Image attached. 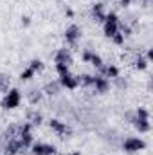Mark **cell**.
Returning <instances> with one entry per match:
<instances>
[{
  "label": "cell",
  "mask_w": 153,
  "mask_h": 155,
  "mask_svg": "<svg viewBox=\"0 0 153 155\" xmlns=\"http://www.w3.org/2000/svg\"><path fill=\"white\" fill-rule=\"evenodd\" d=\"M20 99H22L20 90L13 88V90H9V92L5 94V97L2 99V107H4L5 110H13V108H16V107L20 105Z\"/></svg>",
  "instance_id": "1"
},
{
  "label": "cell",
  "mask_w": 153,
  "mask_h": 155,
  "mask_svg": "<svg viewBox=\"0 0 153 155\" xmlns=\"http://www.w3.org/2000/svg\"><path fill=\"white\" fill-rule=\"evenodd\" d=\"M144 141L142 139H139V137H128V139H124V143H122V150L126 152V153H135V152H139V150H144Z\"/></svg>",
  "instance_id": "2"
},
{
  "label": "cell",
  "mask_w": 153,
  "mask_h": 155,
  "mask_svg": "<svg viewBox=\"0 0 153 155\" xmlns=\"http://www.w3.org/2000/svg\"><path fill=\"white\" fill-rule=\"evenodd\" d=\"M49 126H50L58 135H61V137H65V135L70 134V128H69L65 123H61L60 119H50V121H49Z\"/></svg>",
  "instance_id": "3"
},
{
  "label": "cell",
  "mask_w": 153,
  "mask_h": 155,
  "mask_svg": "<svg viewBox=\"0 0 153 155\" xmlns=\"http://www.w3.org/2000/svg\"><path fill=\"white\" fill-rule=\"evenodd\" d=\"M60 85L65 87V88H76L77 85H79V78L72 76L70 72H65V74L60 76Z\"/></svg>",
  "instance_id": "4"
},
{
  "label": "cell",
  "mask_w": 153,
  "mask_h": 155,
  "mask_svg": "<svg viewBox=\"0 0 153 155\" xmlns=\"http://www.w3.org/2000/svg\"><path fill=\"white\" fill-rule=\"evenodd\" d=\"M79 36H81V29H79L77 25L67 27V31H65V40H67L69 43H76Z\"/></svg>",
  "instance_id": "5"
},
{
  "label": "cell",
  "mask_w": 153,
  "mask_h": 155,
  "mask_svg": "<svg viewBox=\"0 0 153 155\" xmlns=\"http://www.w3.org/2000/svg\"><path fill=\"white\" fill-rule=\"evenodd\" d=\"M54 146H50V144H34L33 146V153L34 155H52L54 153Z\"/></svg>",
  "instance_id": "6"
},
{
  "label": "cell",
  "mask_w": 153,
  "mask_h": 155,
  "mask_svg": "<svg viewBox=\"0 0 153 155\" xmlns=\"http://www.w3.org/2000/svg\"><path fill=\"white\" fill-rule=\"evenodd\" d=\"M83 60H86V61H90L94 67H97V69H101L103 67V60L97 56V54H94V52H90V51H86L85 54H83Z\"/></svg>",
  "instance_id": "7"
},
{
  "label": "cell",
  "mask_w": 153,
  "mask_h": 155,
  "mask_svg": "<svg viewBox=\"0 0 153 155\" xmlns=\"http://www.w3.org/2000/svg\"><path fill=\"white\" fill-rule=\"evenodd\" d=\"M132 123H133V126H135L139 132H148V130H150V121H148V119L133 117V119H132Z\"/></svg>",
  "instance_id": "8"
},
{
  "label": "cell",
  "mask_w": 153,
  "mask_h": 155,
  "mask_svg": "<svg viewBox=\"0 0 153 155\" xmlns=\"http://www.w3.org/2000/svg\"><path fill=\"white\" fill-rule=\"evenodd\" d=\"M92 85L96 87L97 92H106V88H108V81H106V78H103V76H96Z\"/></svg>",
  "instance_id": "9"
},
{
  "label": "cell",
  "mask_w": 153,
  "mask_h": 155,
  "mask_svg": "<svg viewBox=\"0 0 153 155\" xmlns=\"http://www.w3.org/2000/svg\"><path fill=\"white\" fill-rule=\"evenodd\" d=\"M22 148H24L22 141H15V139H9V143H7V146H5V152H7V153H18Z\"/></svg>",
  "instance_id": "10"
},
{
  "label": "cell",
  "mask_w": 153,
  "mask_h": 155,
  "mask_svg": "<svg viewBox=\"0 0 153 155\" xmlns=\"http://www.w3.org/2000/svg\"><path fill=\"white\" fill-rule=\"evenodd\" d=\"M117 25H119V22H110V20H105V35L108 36V38H112L114 35H117L119 31H117Z\"/></svg>",
  "instance_id": "11"
},
{
  "label": "cell",
  "mask_w": 153,
  "mask_h": 155,
  "mask_svg": "<svg viewBox=\"0 0 153 155\" xmlns=\"http://www.w3.org/2000/svg\"><path fill=\"white\" fill-rule=\"evenodd\" d=\"M56 63H70V54L67 52V49H60L56 52Z\"/></svg>",
  "instance_id": "12"
},
{
  "label": "cell",
  "mask_w": 153,
  "mask_h": 155,
  "mask_svg": "<svg viewBox=\"0 0 153 155\" xmlns=\"http://www.w3.org/2000/svg\"><path fill=\"white\" fill-rule=\"evenodd\" d=\"M101 71H103V74L108 78H117L119 76V71H117V67L114 65H106V67H101Z\"/></svg>",
  "instance_id": "13"
},
{
  "label": "cell",
  "mask_w": 153,
  "mask_h": 155,
  "mask_svg": "<svg viewBox=\"0 0 153 155\" xmlns=\"http://www.w3.org/2000/svg\"><path fill=\"white\" fill-rule=\"evenodd\" d=\"M92 13H94V16L97 18V20H105V13H103V4H96L94 7H92Z\"/></svg>",
  "instance_id": "14"
},
{
  "label": "cell",
  "mask_w": 153,
  "mask_h": 155,
  "mask_svg": "<svg viewBox=\"0 0 153 155\" xmlns=\"http://www.w3.org/2000/svg\"><path fill=\"white\" fill-rule=\"evenodd\" d=\"M45 94H49V96H54V94H58V90H60V85L58 83H49V85H45Z\"/></svg>",
  "instance_id": "15"
},
{
  "label": "cell",
  "mask_w": 153,
  "mask_h": 155,
  "mask_svg": "<svg viewBox=\"0 0 153 155\" xmlns=\"http://www.w3.org/2000/svg\"><path fill=\"white\" fill-rule=\"evenodd\" d=\"M135 67H137L139 71H144V69L148 67V60H146V58H142V56H139V58L135 60Z\"/></svg>",
  "instance_id": "16"
},
{
  "label": "cell",
  "mask_w": 153,
  "mask_h": 155,
  "mask_svg": "<svg viewBox=\"0 0 153 155\" xmlns=\"http://www.w3.org/2000/svg\"><path fill=\"white\" fill-rule=\"evenodd\" d=\"M33 76H34V71H33L31 67H27L25 71H22V72H20V79H22V81H24V79H31Z\"/></svg>",
  "instance_id": "17"
},
{
  "label": "cell",
  "mask_w": 153,
  "mask_h": 155,
  "mask_svg": "<svg viewBox=\"0 0 153 155\" xmlns=\"http://www.w3.org/2000/svg\"><path fill=\"white\" fill-rule=\"evenodd\" d=\"M56 71L60 72V76L65 74V72H69V63H56Z\"/></svg>",
  "instance_id": "18"
},
{
  "label": "cell",
  "mask_w": 153,
  "mask_h": 155,
  "mask_svg": "<svg viewBox=\"0 0 153 155\" xmlns=\"http://www.w3.org/2000/svg\"><path fill=\"white\" fill-rule=\"evenodd\" d=\"M29 119H31V124H41V121H43L41 114H31Z\"/></svg>",
  "instance_id": "19"
},
{
  "label": "cell",
  "mask_w": 153,
  "mask_h": 155,
  "mask_svg": "<svg viewBox=\"0 0 153 155\" xmlns=\"http://www.w3.org/2000/svg\"><path fill=\"white\" fill-rule=\"evenodd\" d=\"M29 67H31V69H33V71H34V72H36V71H41V69H43V63H41V61H40V60H33V61H31V65H29Z\"/></svg>",
  "instance_id": "20"
},
{
  "label": "cell",
  "mask_w": 153,
  "mask_h": 155,
  "mask_svg": "<svg viewBox=\"0 0 153 155\" xmlns=\"http://www.w3.org/2000/svg\"><path fill=\"white\" fill-rule=\"evenodd\" d=\"M112 40H114L115 43H122V41H124V35L117 33V35H114V36H112Z\"/></svg>",
  "instance_id": "21"
},
{
  "label": "cell",
  "mask_w": 153,
  "mask_h": 155,
  "mask_svg": "<svg viewBox=\"0 0 153 155\" xmlns=\"http://www.w3.org/2000/svg\"><path fill=\"white\" fill-rule=\"evenodd\" d=\"M137 117L148 119V110H146V108H139V110H137Z\"/></svg>",
  "instance_id": "22"
},
{
  "label": "cell",
  "mask_w": 153,
  "mask_h": 155,
  "mask_svg": "<svg viewBox=\"0 0 153 155\" xmlns=\"http://www.w3.org/2000/svg\"><path fill=\"white\" fill-rule=\"evenodd\" d=\"M121 2H122V5H128V4H130L132 0H121Z\"/></svg>",
  "instance_id": "23"
},
{
  "label": "cell",
  "mask_w": 153,
  "mask_h": 155,
  "mask_svg": "<svg viewBox=\"0 0 153 155\" xmlns=\"http://www.w3.org/2000/svg\"><path fill=\"white\" fill-rule=\"evenodd\" d=\"M72 155H79V153H72Z\"/></svg>",
  "instance_id": "24"
}]
</instances>
